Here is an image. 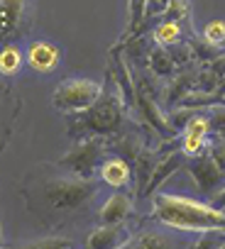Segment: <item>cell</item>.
<instances>
[{
    "label": "cell",
    "mask_w": 225,
    "mask_h": 249,
    "mask_svg": "<svg viewBox=\"0 0 225 249\" xmlns=\"http://www.w3.org/2000/svg\"><path fill=\"white\" fill-rule=\"evenodd\" d=\"M100 191V183H95L93 178H76V176H52L32 188H27L25 198H27V208L39 215V217H49V215H69L78 208H86Z\"/></svg>",
    "instance_id": "6da1fadb"
},
{
    "label": "cell",
    "mask_w": 225,
    "mask_h": 249,
    "mask_svg": "<svg viewBox=\"0 0 225 249\" xmlns=\"http://www.w3.org/2000/svg\"><path fill=\"white\" fill-rule=\"evenodd\" d=\"M152 220L181 232L225 230V210L213 208L210 203H201L188 196H179V193L157 191L152 196Z\"/></svg>",
    "instance_id": "7a4b0ae2"
},
{
    "label": "cell",
    "mask_w": 225,
    "mask_h": 249,
    "mask_svg": "<svg viewBox=\"0 0 225 249\" xmlns=\"http://www.w3.org/2000/svg\"><path fill=\"white\" fill-rule=\"evenodd\" d=\"M123 120H125L123 88L115 83L112 71H108V86H103V95L88 110L69 115L66 135L76 142L86 137H112L120 132Z\"/></svg>",
    "instance_id": "3957f363"
},
{
    "label": "cell",
    "mask_w": 225,
    "mask_h": 249,
    "mask_svg": "<svg viewBox=\"0 0 225 249\" xmlns=\"http://www.w3.org/2000/svg\"><path fill=\"white\" fill-rule=\"evenodd\" d=\"M105 140L108 137H86V140H78L61 159H56L54 164L69 174V176H76V178H93V174L98 171L100 161L105 159L108 154V147H105Z\"/></svg>",
    "instance_id": "277c9868"
},
{
    "label": "cell",
    "mask_w": 225,
    "mask_h": 249,
    "mask_svg": "<svg viewBox=\"0 0 225 249\" xmlns=\"http://www.w3.org/2000/svg\"><path fill=\"white\" fill-rule=\"evenodd\" d=\"M100 95H103V83H98L93 78L74 76L56 86V90L52 95V105H54V110H59L64 115H74V112L88 110L93 103H98Z\"/></svg>",
    "instance_id": "5b68a950"
},
{
    "label": "cell",
    "mask_w": 225,
    "mask_h": 249,
    "mask_svg": "<svg viewBox=\"0 0 225 249\" xmlns=\"http://www.w3.org/2000/svg\"><path fill=\"white\" fill-rule=\"evenodd\" d=\"M184 169H186V174L193 178L196 188H198L203 196H208V198H213V196L225 186V174H223V171L218 169V164L206 154V149H203L198 157L186 159Z\"/></svg>",
    "instance_id": "8992f818"
},
{
    "label": "cell",
    "mask_w": 225,
    "mask_h": 249,
    "mask_svg": "<svg viewBox=\"0 0 225 249\" xmlns=\"http://www.w3.org/2000/svg\"><path fill=\"white\" fill-rule=\"evenodd\" d=\"M32 0H0V42L18 39L27 32Z\"/></svg>",
    "instance_id": "52a82bcc"
},
{
    "label": "cell",
    "mask_w": 225,
    "mask_h": 249,
    "mask_svg": "<svg viewBox=\"0 0 225 249\" xmlns=\"http://www.w3.org/2000/svg\"><path fill=\"white\" fill-rule=\"evenodd\" d=\"M132 103H137V110H140L142 120H145L147 124H152V127L162 135V140H171V137H176V132L167 124V115H162V110H159L157 100L150 95V90H147L142 83H137V86H135Z\"/></svg>",
    "instance_id": "ba28073f"
},
{
    "label": "cell",
    "mask_w": 225,
    "mask_h": 249,
    "mask_svg": "<svg viewBox=\"0 0 225 249\" xmlns=\"http://www.w3.org/2000/svg\"><path fill=\"white\" fill-rule=\"evenodd\" d=\"M25 61L27 66L35 71V73H42V76H49L59 69L61 64V49L54 44V42H47V39H37L27 47L25 52Z\"/></svg>",
    "instance_id": "9c48e42d"
},
{
    "label": "cell",
    "mask_w": 225,
    "mask_h": 249,
    "mask_svg": "<svg viewBox=\"0 0 225 249\" xmlns=\"http://www.w3.org/2000/svg\"><path fill=\"white\" fill-rule=\"evenodd\" d=\"M208 137H210V124H208V117L206 112H198L196 117L188 120V124L181 132V152L186 159L191 157H198L206 144H208Z\"/></svg>",
    "instance_id": "30bf717a"
},
{
    "label": "cell",
    "mask_w": 225,
    "mask_h": 249,
    "mask_svg": "<svg viewBox=\"0 0 225 249\" xmlns=\"http://www.w3.org/2000/svg\"><path fill=\"white\" fill-rule=\"evenodd\" d=\"M184 164H186V157H184L181 149H174V152L164 154V157L154 164V169H152V174H150V181H147L142 196H145V198H152L179 169H184Z\"/></svg>",
    "instance_id": "8fae6325"
},
{
    "label": "cell",
    "mask_w": 225,
    "mask_h": 249,
    "mask_svg": "<svg viewBox=\"0 0 225 249\" xmlns=\"http://www.w3.org/2000/svg\"><path fill=\"white\" fill-rule=\"evenodd\" d=\"M98 178H100L103 186H110L115 191H125V188L132 186L135 174H132V166L123 157H108L98 166Z\"/></svg>",
    "instance_id": "7c38bea8"
},
{
    "label": "cell",
    "mask_w": 225,
    "mask_h": 249,
    "mask_svg": "<svg viewBox=\"0 0 225 249\" xmlns=\"http://www.w3.org/2000/svg\"><path fill=\"white\" fill-rule=\"evenodd\" d=\"M130 230L125 225H98L86 237V249H118L130 239Z\"/></svg>",
    "instance_id": "4fadbf2b"
},
{
    "label": "cell",
    "mask_w": 225,
    "mask_h": 249,
    "mask_svg": "<svg viewBox=\"0 0 225 249\" xmlns=\"http://www.w3.org/2000/svg\"><path fill=\"white\" fill-rule=\"evenodd\" d=\"M130 215H132V196L125 191H115L105 198L98 220L100 225H125Z\"/></svg>",
    "instance_id": "5bb4252c"
},
{
    "label": "cell",
    "mask_w": 225,
    "mask_h": 249,
    "mask_svg": "<svg viewBox=\"0 0 225 249\" xmlns=\"http://www.w3.org/2000/svg\"><path fill=\"white\" fill-rule=\"evenodd\" d=\"M193 90H198V69L181 71L171 81V86H167V105H179Z\"/></svg>",
    "instance_id": "9a60e30c"
},
{
    "label": "cell",
    "mask_w": 225,
    "mask_h": 249,
    "mask_svg": "<svg viewBox=\"0 0 225 249\" xmlns=\"http://www.w3.org/2000/svg\"><path fill=\"white\" fill-rule=\"evenodd\" d=\"M152 39L157 42V47H174L179 42H184V32H181V22L176 20H162L159 25H154L152 30Z\"/></svg>",
    "instance_id": "2e32d148"
},
{
    "label": "cell",
    "mask_w": 225,
    "mask_h": 249,
    "mask_svg": "<svg viewBox=\"0 0 225 249\" xmlns=\"http://www.w3.org/2000/svg\"><path fill=\"white\" fill-rule=\"evenodd\" d=\"M145 15H147V0H130L128 30H125V35H123V44L142 35V27H145Z\"/></svg>",
    "instance_id": "e0dca14e"
},
{
    "label": "cell",
    "mask_w": 225,
    "mask_h": 249,
    "mask_svg": "<svg viewBox=\"0 0 225 249\" xmlns=\"http://www.w3.org/2000/svg\"><path fill=\"white\" fill-rule=\"evenodd\" d=\"M22 64H25V54L20 47H15V44L0 47V76H5V78L15 76L22 69Z\"/></svg>",
    "instance_id": "ac0fdd59"
},
{
    "label": "cell",
    "mask_w": 225,
    "mask_h": 249,
    "mask_svg": "<svg viewBox=\"0 0 225 249\" xmlns=\"http://www.w3.org/2000/svg\"><path fill=\"white\" fill-rule=\"evenodd\" d=\"M118 249H169V239L159 232H152V230H145L135 237H130L123 247Z\"/></svg>",
    "instance_id": "d6986e66"
},
{
    "label": "cell",
    "mask_w": 225,
    "mask_h": 249,
    "mask_svg": "<svg viewBox=\"0 0 225 249\" xmlns=\"http://www.w3.org/2000/svg\"><path fill=\"white\" fill-rule=\"evenodd\" d=\"M147 66L157 73V76H171L176 71V64L171 61L169 52L164 47H154L150 54H147Z\"/></svg>",
    "instance_id": "ffe728a7"
},
{
    "label": "cell",
    "mask_w": 225,
    "mask_h": 249,
    "mask_svg": "<svg viewBox=\"0 0 225 249\" xmlns=\"http://www.w3.org/2000/svg\"><path fill=\"white\" fill-rule=\"evenodd\" d=\"M225 247V230H206L186 249H223Z\"/></svg>",
    "instance_id": "44dd1931"
},
{
    "label": "cell",
    "mask_w": 225,
    "mask_h": 249,
    "mask_svg": "<svg viewBox=\"0 0 225 249\" xmlns=\"http://www.w3.org/2000/svg\"><path fill=\"white\" fill-rule=\"evenodd\" d=\"M71 242L66 237H42V239H32L18 247H8V249H69Z\"/></svg>",
    "instance_id": "7402d4cb"
},
{
    "label": "cell",
    "mask_w": 225,
    "mask_h": 249,
    "mask_svg": "<svg viewBox=\"0 0 225 249\" xmlns=\"http://www.w3.org/2000/svg\"><path fill=\"white\" fill-rule=\"evenodd\" d=\"M198 112H201V110H196V107H184V105H181V107H176V110H171V112L167 115V124L179 135L186 124H188V120L196 117Z\"/></svg>",
    "instance_id": "603a6c76"
},
{
    "label": "cell",
    "mask_w": 225,
    "mask_h": 249,
    "mask_svg": "<svg viewBox=\"0 0 225 249\" xmlns=\"http://www.w3.org/2000/svg\"><path fill=\"white\" fill-rule=\"evenodd\" d=\"M203 42L210 47H220L225 44V22L223 20H210L203 27Z\"/></svg>",
    "instance_id": "cb8c5ba5"
},
{
    "label": "cell",
    "mask_w": 225,
    "mask_h": 249,
    "mask_svg": "<svg viewBox=\"0 0 225 249\" xmlns=\"http://www.w3.org/2000/svg\"><path fill=\"white\" fill-rule=\"evenodd\" d=\"M167 52H169V56H171V61H174L176 66H188V64L196 59V56H193V47H191L188 42H179V44L169 47Z\"/></svg>",
    "instance_id": "d4e9b609"
},
{
    "label": "cell",
    "mask_w": 225,
    "mask_h": 249,
    "mask_svg": "<svg viewBox=\"0 0 225 249\" xmlns=\"http://www.w3.org/2000/svg\"><path fill=\"white\" fill-rule=\"evenodd\" d=\"M206 154L218 164V169L225 174V140H220V137H208V144H206Z\"/></svg>",
    "instance_id": "484cf974"
},
{
    "label": "cell",
    "mask_w": 225,
    "mask_h": 249,
    "mask_svg": "<svg viewBox=\"0 0 225 249\" xmlns=\"http://www.w3.org/2000/svg\"><path fill=\"white\" fill-rule=\"evenodd\" d=\"M208 124H210V135H218L220 130H225V103H215L208 105Z\"/></svg>",
    "instance_id": "4316f807"
},
{
    "label": "cell",
    "mask_w": 225,
    "mask_h": 249,
    "mask_svg": "<svg viewBox=\"0 0 225 249\" xmlns=\"http://www.w3.org/2000/svg\"><path fill=\"white\" fill-rule=\"evenodd\" d=\"M210 203H213V208H220V210H225V186L210 198Z\"/></svg>",
    "instance_id": "83f0119b"
},
{
    "label": "cell",
    "mask_w": 225,
    "mask_h": 249,
    "mask_svg": "<svg viewBox=\"0 0 225 249\" xmlns=\"http://www.w3.org/2000/svg\"><path fill=\"white\" fill-rule=\"evenodd\" d=\"M0 249H8V244L3 242V230H0Z\"/></svg>",
    "instance_id": "f1b7e54d"
},
{
    "label": "cell",
    "mask_w": 225,
    "mask_h": 249,
    "mask_svg": "<svg viewBox=\"0 0 225 249\" xmlns=\"http://www.w3.org/2000/svg\"><path fill=\"white\" fill-rule=\"evenodd\" d=\"M215 137H220V140H225V130H220V132H218Z\"/></svg>",
    "instance_id": "f546056e"
},
{
    "label": "cell",
    "mask_w": 225,
    "mask_h": 249,
    "mask_svg": "<svg viewBox=\"0 0 225 249\" xmlns=\"http://www.w3.org/2000/svg\"><path fill=\"white\" fill-rule=\"evenodd\" d=\"M162 3H164V5H171V3H176V0H162Z\"/></svg>",
    "instance_id": "4dcf8cb0"
},
{
    "label": "cell",
    "mask_w": 225,
    "mask_h": 249,
    "mask_svg": "<svg viewBox=\"0 0 225 249\" xmlns=\"http://www.w3.org/2000/svg\"><path fill=\"white\" fill-rule=\"evenodd\" d=\"M69 249H74V247H69Z\"/></svg>",
    "instance_id": "1f68e13d"
},
{
    "label": "cell",
    "mask_w": 225,
    "mask_h": 249,
    "mask_svg": "<svg viewBox=\"0 0 225 249\" xmlns=\"http://www.w3.org/2000/svg\"><path fill=\"white\" fill-rule=\"evenodd\" d=\"M223 249H225V247H223Z\"/></svg>",
    "instance_id": "d6a6232c"
}]
</instances>
